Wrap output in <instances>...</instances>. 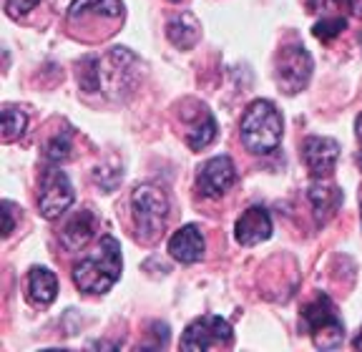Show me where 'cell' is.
I'll list each match as a JSON object with an SVG mask.
<instances>
[{
    "mask_svg": "<svg viewBox=\"0 0 362 352\" xmlns=\"http://www.w3.org/2000/svg\"><path fill=\"white\" fill-rule=\"evenodd\" d=\"M310 201H312V206H315L317 216L327 219V216L342 204V194H339L334 187H327V184H312Z\"/></svg>",
    "mask_w": 362,
    "mask_h": 352,
    "instance_id": "obj_16",
    "label": "cell"
},
{
    "mask_svg": "<svg viewBox=\"0 0 362 352\" xmlns=\"http://www.w3.org/2000/svg\"><path fill=\"white\" fill-rule=\"evenodd\" d=\"M357 161H360V166H362V151H360V156H357Z\"/></svg>",
    "mask_w": 362,
    "mask_h": 352,
    "instance_id": "obj_27",
    "label": "cell"
},
{
    "mask_svg": "<svg viewBox=\"0 0 362 352\" xmlns=\"http://www.w3.org/2000/svg\"><path fill=\"white\" fill-rule=\"evenodd\" d=\"M232 324L224 317L216 315H204V317L194 319L184 335H181L179 347L189 352H204V350H219V347L232 345Z\"/></svg>",
    "mask_w": 362,
    "mask_h": 352,
    "instance_id": "obj_5",
    "label": "cell"
},
{
    "mask_svg": "<svg viewBox=\"0 0 362 352\" xmlns=\"http://www.w3.org/2000/svg\"><path fill=\"white\" fill-rule=\"evenodd\" d=\"M347 28V20L345 18H322V20H320V23L315 25V28H312V33H315V38H320L322 40V43H329V40L332 38H337L339 33H342V30Z\"/></svg>",
    "mask_w": 362,
    "mask_h": 352,
    "instance_id": "obj_19",
    "label": "cell"
},
{
    "mask_svg": "<svg viewBox=\"0 0 362 352\" xmlns=\"http://www.w3.org/2000/svg\"><path fill=\"white\" fill-rule=\"evenodd\" d=\"M25 126H28V116L23 114L21 108H13V106L3 108V139H6V141L21 139Z\"/></svg>",
    "mask_w": 362,
    "mask_h": 352,
    "instance_id": "obj_17",
    "label": "cell"
},
{
    "mask_svg": "<svg viewBox=\"0 0 362 352\" xmlns=\"http://www.w3.org/2000/svg\"><path fill=\"white\" fill-rule=\"evenodd\" d=\"M131 211H134V222L136 229L141 234L144 242H153V239L161 237L166 227V219H169V199L166 194L161 192L153 184H141V187L134 189V196H131Z\"/></svg>",
    "mask_w": 362,
    "mask_h": 352,
    "instance_id": "obj_3",
    "label": "cell"
},
{
    "mask_svg": "<svg viewBox=\"0 0 362 352\" xmlns=\"http://www.w3.org/2000/svg\"><path fill=\"white\" fill-rule=\"evenodd\" d=\"M302 159L312 176H329L337 166L339 143L327 136H310L302 146Z\"/></svg>",
    "mask_w": 362,
    "mask_h": 352,
    "instance_id": "obj_9",
    "label": "cell"
},
{
    "mask_svg": "<svg viewBox=\"0 0 362 352\" xmlns=\"http://www.w3.org/2000/svg\"><path fill=\"white\" fill-rule=\"evenodd\" d=\"M68 151H71L68 134H61V136L51 139V143H48V159H51L53 164H58V161H66L68 159Z\"/></svg>",
    "mask_w": 362,
    "mask_h": 352,
    "instance_id": "obj_20",
    "label": "cell"
},
{
    "mask_svg": "<svg viewBox=\"0 0 362 352\" xmlns=\"http://www.w3.org/2000/svg\"><path fill=\"white\" fill-rule=\"evenodd\" d=\"M237 182V169L229 156H214L199 169L197 187L206 199H216L221 194H226Z\"/></svg>",
    "mask_w": 362,
    "mask_h": 352,
    "instance_id": "obj_8",
    "label": "cell"
},
{
    "mask_svg": "<svg viewBox=\"0 0 362 352\" xmlns=\"http://www.w3.org/2000/svg\"><path fill=\"white\" fill-rule=\"evenodd\" d=\"M121 267H124V259H121L119 242L106 234L98 242L96 254L86 257L74 267V282L86 295H103L119 282Z\"/></svg>",
    "mask_w": 362,
    "mask_h": 352,
    "instance_id": "obj_1",
    "label": "cell"
},
{
    "mask_svg": "<svg viewBox=\"0 0 362 352\" xmlns=\"http://www.w3.org/2000/svg\"><path fill=\"white\" fill-rule=\"evenodd\" d=\"M312 76V56L305 46L292 43L277 58V83L287 96L300 93Z\"/></svg>",
    "mask_w": 362,
    "mask_h": 352,
    "instance_id": "obj_7",
    "label": "cell"
},
{
    "mask_svg": "<svg viewBox=\"0 0 362 352\" xmlns=\"http://www.w3.org/2000/svg\"><path fill=\"white\" fill-rule=\"evenodd\" d=\"M74 204V187L66 171L58 166H48L40 176V194H38V211L43 219H58L68 206Z\"/></svg>",
    "mask_w": 362,
    "mask_h": 352,
    "instance_id": "obj_6",
    "label": "cell"
},
{
    "mask_svg": "<svg viewBox=\"0 0 362 352\" xmlns=\"http://www.w3.org/2000/svg\"><path fill=\"white\" fill-rule=\"evenodd\" d=\"M347 6H350V11L355 13L357 18H362V0H347Z\"/></svg>",
    "mask_w": 362,
    "mask_h": 352,
    "instance_id": "obj_24",
    "label": "cell"
},
{
    "mask_svg": "<svg viewBox=\"0 0 362 352\" xmlns=\"http://www.w3.org/2000/svg\"><path fill=\"white\" fill-rule=\"evenodd\" d=\"M242 143L249 153L264 156L272 153L282 141V116H279L277 106L272 101H252L242 116Z\"/></svg>",
    "mask_w": 362,
    "mask_h": 352,
    "instance_id": "obj_2",
    "label": "cell"
},
{
    "mask_svg": "<svg viewBox=\"0 0 362 352\" xmlns=\"http://www.w3.org/2000/svg\"><path fill=\"white\" fill-rule=\"evenodd\" d=\"M214 136H216V121L211 114H206L204 124L194 126V129L187 134V143L194 148V151H202V148H206L211 141H214Z\"/></svg>",
    "mask_w": 362,
    "mask_h": 352,
    "instance_id": "obj_18",
    "label": "cell"
},
{
    "mask_svg": "<svg viewBox=\"0 0 362 352\" xmlns=\"http://www.w3.org/2000/svg\"><path fill=\"white\" fill-rule=\"evenodd\" d=\"M302 322H305L315 347L320 350H337L345 340V324L337 317V310L329 302V297L325 295H320L312 305L305 307Z\"/></svg>",
    "mask_w": 362,
    "mask_h": 352,
    "instance_id": "obj_4",
    "label": "cell"
},
{
    "mask_svg": "<svg viewBox=\"0 0 362 352\" xmlns=\"http://www.w3.org/2000/svg\"><path fill=\"white\" fill-rule=\"evenodd\" d=\"M339 3H342V0H315L312 6H315V8H322V11H332V8H337Z\"/></svg>",
    "mask_w": 362,
    "mask_h": 352,
    "instance_id": "obj_23",
    "label": "cell"
},
{
    "mask_svg": "<svg viewBox=\"0 0 362 352\" xmlns=\"http://www.w3.org/2000/svg\"><path fill=\"white\" fill-rule=\"evenodd\" d=\"M88 18H98V20H121L124 18V3L121 0H74L68 8V20H88Z\"/></svg>",
    "mask_w": 362,
    "mask_h": 352,
    "instance_id": "obj_13",
    "label": "cell"
},
{
    "mask_svg": "<svg viewBox=\"0 0 362 352\" xmlns=\"http://www.w3.org/2000/svg\"><path fill=\"white\" fill-rule=\"evenodd\" d=\"M58 295V277L48 267H33L28 272V300L35 307L51 305Z\"/></svg>",
    "mask_w": 362,
    "mask_h": 352,
    "instance_id": "obj_14",
    "label": "cell"
},
{
    "mask_svg": "<svg viewBox=\"0 0 362 352\" xmlns=\"http://www.w3.org/2000/svg\"><path fill=\"white\" fill-rule=\"evenodd\" d=\"M21 209H16L13 201H3V237H11L13 229H16V214Z\"/></svg>",
    "mask_w": 362,
    "mask_h": 352,
    "instance_id": "obj_22",
    "label": "cell"
},
{
    "mask_svg": "<svg viewBox=\"0 0 362 352\" xmlns=\"http://www.w3.org/2000/svg\"><path fill=\"white\" fill-rule=\"evenodd\" d=\"M96 227H98L96 216L90 214L88 209L76 211V214L66 222V227L61 229L63 250H68V252L83 250L90 239H93V234H96Z\"/></svg>",
    "mask_w": 362,
    "mask_h": 352,
    "instance_id": "obj_12",
    "label": "cell"
},
{
    "mask_svg": "<svg viewBox=\"0 0 362 352\" xmlns=\"http://www.w3.org/2000/svg\"><path fill=\"white\" fill-rule=\"evenodd\" d=\"M166 38L179 51H189V48L197 46L199 40V20L192 13H179V16L171 18L169 23H166Z\"/></svg>",
    "mask_w": 362,
    "mask_h": 352,
    "instance_id": "obj_15",
    "label": "cell"
},
{
    "mask_svg": "<svg viewBox=\"0 0 362 352\" xmlns=\"http://www.w3.org/2000/svg\"><path fill=\"white\" fill-rule=\"evenodd\" d=\"M204 250H206V242H204V234L199 232V227L194 224H187L181 227L179 232L171 234L169 239V254L174 257L181 264H194L204 257Z\"/></svg>",
    "mask_w": 362,
    "mask_h": 352,
    "instance_id": "obj_11",
    "label": "cell"
},
{
    "mask_svg": "<svg viewBox=\"0 0 362 352\" xmlns=\"http://www.w3.org/2000/svg\"><path fill=\"white\" fill-rule=\"evenodd\" d=\"M357 139H362V114H360V119H357Z\"/></svg>",
    "mask_w": 362,
    "mask_h": 352,
    "instance_id": "obj_26",
    "label": "cell"
},
{
    "mask_svg": "<svg viewBox=\"0 0 362 352\" xmlns=\"http://www.w3.org/2000/svg\"><path fill=\"white\" fill-rule=\"evenodd\" d=\"M352 347H355V350H362V327H360V332H357L355 340H352Z\"/></svg>",
    "mask_w": 362,
    "mask_h": 352,
    "instance_id": "obj_25",
    "label": "cell"
},
{
    "mask_svg": "<svg viewBox=\"0 0 362 352\" xmlns=\"http://www.w3.org/2000/svg\"><path fill=\"white\" fill-rule=\"evenodd\" d=\"M169 3H179V0H169Z\"/></svg>",
    "mask_w": 362,
    "mask_h": 352,
    "instance_id": "obj_28",
    "label": "cell"
},
{
    "mask_svg": "<svg viewBox=\"0 0 362 352\" xmlns=\"http://www.w3.org/2000/svg\"><path fill=\"white\" fill-rule=\"evenodd\" d=\"M272 234V219L267 209L262 206H249L242 216H239L237 227H234V237L242 247H255Z\"/></svg>",
    "mask_w": 362,
    "mask_h": 352,
    "instance_id": "obj_10",
    "label": "cell"
},
{
    "mask_svg": "<svg viewBox=\"0 0 362 352\" xmlns=\"http://www.w3.org/2000/svg\"><path fill=\"white\" fill-rule=\"evenodd\" d=\"M35 6L38 0H6V11L11 18H25Z\"/></svg>",
    "mask_w": 362,
    "mask_h": 352,
    "instance_id": "obj_21",
    "label": "cell"
}]
</instances>
